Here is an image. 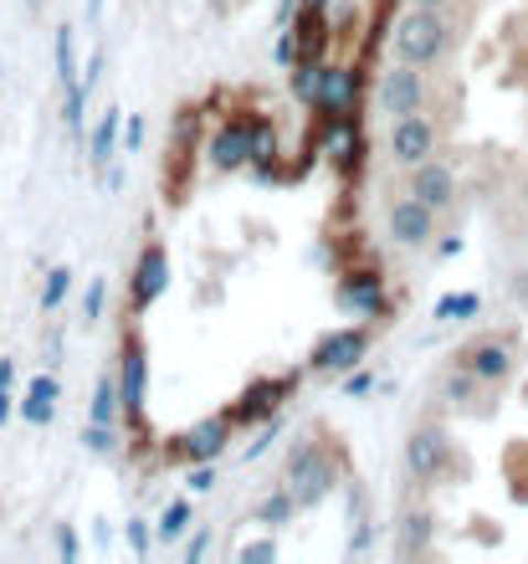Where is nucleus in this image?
I'll list each match as a JSON object with an SVG mask.
<instances>
[{
    "label": "nucleus",
    "instance_id": "obj_1",
    "mask_svg": "<svg viewBox=\"0 0 528 564\" xmlns=\"http://www.w3.org/2000/svg\"><path fill=\"white\" fill-rule=\"evenodd\" d=\"M338 488V452L328 442H298L293 457H288V492H293L298 508H313L319 498Z\"/></svg>",
    "mask_w": 528,
    "mask_h": 564
},
{
    "label": "nucleus",
    "instance_id": "obj_2",
    "mask_svg": "<svg viewBox=\"0 0 528 564\" xmlns=\"http://www.w3.org/2000/svg\"><path fill=\"white\" fill-rule=\"evenodd\" d=\"M452 46V21L441 11H425V6H411V11L396 21V57L411 62V67H437Z\"/></svg>",
    "mask_w": 528,
    "mask_h": 564
},
{
    "label": "nucleus",
    "instance_id": "obj_3",
    "mask_svg": "<svg viewBox=\"0 0 528 564\" xmlns=\"http://www.w3.org/2000/svg\"><path fill=\"white\" fill-rule=\"evenodd\" d=\"M272 149V139H267V129L257 119H231L220 123L216 139H211V170H220V175H231V170H241L247 160H257V154H267Z\"/></svg>",
    "mask_w": 528,
    "mask_h": 564
},
{
    "label": "nucleus",
    "instance_id": "obj_4",
    "mask_svg": "<svg viewBox=\"0 0 528 564\" xmlns=\"http://www.w3.org/2000/svg\"><path fill=\"white\" fill-rule=\"evenodd\" d=\"M406 462L421 482H446L456 467V452H452V436L441 426H416L411 442H406Z\"/></svg>",
    "mask_w": 528,
    "mask_h": 564
},
{
    "label": "nucleus",
    "instance_id": "obj_5",
    "mask_svg": "<svg viewBox=\"0 0 528 564\" xmlns=\"http://www.w3.org/2000/svg\"><path fill=\"white\" fill-rule=\"evenodd\" d=\"M380 108L390 113V119L421 113V108H425V67L396 62V67H390V73L380 77Z\"/></svg>",
    "mask_w": 528,
    "mask_h": 564
},
{
    "label": "nucleus",
    "instance_id": "obj_6",
    "mask_svg": "<svg viewBox=\"0 0 528 564\" xmlns=\"http://www.w3.org/2000/svg\"><path fill=\"white\" fill-rule=\"evenodd\" d=\"M385 231H390V241H396V247H425V241L437 237V210L425 206L421 195H406V200H396V206H390Z\"/></svg>",
    "mask_w": 528,
    "mask_h": 564
},
{
    "label": "nucleus",
    "instance_id": "obj_7",
    "mask_svg": "<svg viewBox=\"0 0 528 564\" xmlns=\"http://www.w3.org/2000/svg\"><path fill=\"white\" fill-rule=\"evenodd\" d=\"M437 154V123L425 119V113H406V119H396V129H390V160L396 164H421Z\"/></svg>",
    "mask_w": 528,
    "mask_h": 564
},
{
    "label": "nucleus",
    "instance_id": "obj_8",
    "mask_svg": "<svg viewBox=\"0 0 528 564\" xmlns=\"http://www.w3.org/2000/svg\"><path fill=\"white\" fill-rule=\"evenodd\" d=\"M456 365H467V370L477 375L483 386H503V380L514 375V349H508L503 339H493V334H487V339L462 344V349H456Z\"/></svg>",
    "mask_w": 528,
    "mask_h": 564
},
{
    "label": "nucleus",
    "instance_id": "obj_9",
    "mask_svg": "<svg viewBox=\"0 0 528 564\" xmlns=\"http://www.w3.org/2000/svg\"><path fill=\"white\" fill-rule=\"evenodd\" d=\"M170 288V252H164L160 241H149L144 252H139V268L129 278V297H133V313L154 308V297Z\"/></svg>",
    "mask_w": 528,
    "mask_h": 564
},
{
    "label": "nucleus",
    "instance_id": "obj_10",
    "mask_svg": "<svg viewBox=\"0 0 528 564\" xmlns=\"http://www.w3.org/2000/svg\"><path fill=\"white\" fill-rule=\"evenodd\" d=\"M365 355H369V328H334V334L313 349V370L344 375V370H354Z\"/></svg>",
    "mask_w": 528,
    "mask_h": 564
},
{
    "label": "nucleus",
    "instance_id": "obj_11",
    "mask_svg": "<svg viewBox=\"0 0 528 564\" xmlns=\"http://www.w3.org/2000/svg\"><path fill=\"white\" fill-rule=\"evenodd\" d=\"M411 195H421L431 210H452L456 206V175H452V164H441V160L411 164Z\"/></svg>",
    "mask_w": 528,
    "mask_h": 564
},
{
    "label": "nucleus",
    "instance_id": "obj_12",
    "mask_svg": "<svg viewBox=\"0 0 528 564\" xmlns=\"http://www.w3.org/2000/svg\"><path fill=\"white\" fill-rule=\"evenodd\" d=\"M144 344L129 339L123 344V370H118V401L129 411V421L144 416Z\"/></svg>",
    "mask_w": 528,
    "mask_h": 564
},
{
    "label": "nucleus",
    "instance_id": "obj_13",
    "mask_svg": "<svg viewBox=\"0 0 528 564\" xmlns=\"http://www.w3.org/2000/svg\"><path fill=\"white\" fill-rule=\"evenodd\" d=\"M226 442H231V416L201 421V426H191V431H185V436H180V446H175V457L206 462V457H220V452H226Z\"/></svg>",
    "mask_w": 528,
    "mask_h": 564
},
{
    "label": "nucleus",
    "instance_id": "obj_14",
    "mask_svg": "<svg viewBox=\"0 0 528 564\" xmlns=\"http://www.w3.org/2000/svg\"><path fill=\"white\" fill-rule=\"evenodd\" d=\"M57 83L67 93V123L83 129V83H77V62H73V26H57Z\"/></svg>",
    "mask_w": 528,
    "mask_h": 564
},
{
    "label": "nucleus",
    "instance_id": "obj_15",
    "mask_svg": "<svg viewBox=\"0 0 528 564\" xmlns=\"http://www.w3.org/2000/svg\"><path fill=\"white\" fill-rule=\"evenodd\" d=\"M313 104L323 108V113H349L354 104V73L349 67H319V88H313Z\"/></svg>",
    "mask_w": 528,
    "mask_h": 564
},
{
    "label": "nucleus",
    "instance_id": "obj_16",
    "mask_svg": "<svg viewBox=\"0 0 528 564\" xmlns=\"http://www.w3.org/2000/svg\"><path fill=\"white\" fill-rule=\"evenodd\" d=\"M293 386H298V380H288V375H282V380H267V386H251L247 395H241V405L231 411V421H262V416H272V411L282 405V395H293Z\"/></svg>",
    "mask_w": 528,
    "mask_h": 564
},
{
    "label": "nucleus",
    "instance_id": "obj_17",
    "mask_svg": "<svg viewBox=\"0 0 528 564\" xmlns=\"http://www.w3.org/2000/svg\"><path fill=\"white\" fill-rule=\"evenodd\" d=\"M441 401L446 405H462V411H467L472 401H477V395H483V380H477V375L467 370V365H452V370L441 375Z\"/></svg>",
    "mask_w": 528,
    "mask_h": 564
},
{
    "label": "nucleus",
    "instance_id": "obj_18",
    "mask_svg": "<svg viewBox=\"0 0 528 564\" xmlns=\"http://www.w3.org/2000/svg\"><path fill=\"white\" fill-rule=\"evenodd\" d=\"M52 411H57V380L52 375H36L26 390V405H21V416L31 421V426H42V421H52Z\"/></svg>",
    "mask_w": 528,
    "mask_h": 564
},
{
    "label": "nucleus",
    "instance_id": "obj_19",
    "mask_svg": "<svg viewBox=\"0 0 528 564\" xmlns=\"http://www.w3.org/2000/svg\"><path fill=\"white\" fill-rule=\"evenodd\" d=\"M344 303H349V308H380V272H354V278H344Z\"/></svg>",
    "mask_w": 528,
    "mask_h": 564
},
{
    "label": "nucleus",
    "instance_id": "obj_20",
    "mask_svg": "<svg viewBox=\"0 0 528 564\" xmlns=\"http://www.w3.org/2000/svg\"><path fill=\"white\" fill-rule=\"evenodd\" d=\"M114 139H118V108H108V113H104V119H98V129H93V154H88V160L93 164H108V160H114Z\"/></svg>",
    "mask_w": 528,
    "mask_h": 564
},
{
    "label": "nucleus",
    "instance_id": "obj_21",
    "mask_svg": "<svg viewBox=\"0 0 528 564\" xmlns=\"http://www.w3.org/2000/svg\"><path fill=\"white\" fill-rule=\"evenodd\" d=\"M118 386L114 380H98V395H93V421H104V426H114V416H118Z\"/></svg>",
    "mask_w": 528,
    "mask_h": 564
},
{
    "label": "nucleus",
    "instance_id": "obj_22",
    "mask_svg": "<svg viewBox=\"0 0 528 564\" xmlns=\"http://www.w3.org/2000/svg\"><path fill=\"white\" fill-rule=\"evenodd\" d=\"M67 288H73V272L52 268V278H46V288H42V308H57L62 297H67Z\"/></svg>",
    "mask_w": 528,
    "mask_h": 564
},
{
    "label": "nucleus",
    "instance_id": "obj_23",
    "mask_svg": "<svg viewBox=\"0 0 528 564\" xmlns=\"http://www.w3.org/2000/svg\"><path fill=\"white\" fill-rule=\"evenodd\" d=\"M185 523H191V503H170L160 519V539H180L185 534Z\"/></svg>",
    "mask_w": 528,
    "mask_h": 564
},
{
    "label": "nucleus",
    "instance_id": "obj_24",
    "mask_svg": "<svg viewBox=\"0 0 528 564\" xmlns=\"http://www.w3.org/2000/svg\"><path fill=\"white\" fill-rule=\"evenodd\" d=\"M425 539H431V519H425V513H416V519H406V539H400V554L425 550Z\"/></svg>",
    "mask_w": 528,
    "mask_h": 564
},
{
    "label": "nucleus",
    "instance_id": "obj_25",
    "mask_svg": "<svg viewBox=\"0 0 528 564\" xmlns=\"http://www.w3.org/2000/svg\"><path fill=\"white\" fill-rule=\"evenodd\" d=\"M293 492H288V488H282L278 492V498H267V503L262 508H257V519H262V523H282V519H288V513H293Z\"/></svg>",
    "mask_w": 528,
    "mask_h": 564
},
{
    "label": "nucleus",
    "instance_id": "obj_26",
    "mask_svg": "<svg viewBox=\"0 0 528 564\" xmlns=\"http://www.w3.org/2000/svg\"><path fill=\"white\" fill-rule=\"evenodd\" d=\"M467 313H477V297L472 293H456V297H441L437 303V318H467Z\"/></svg>",
    "mask_w": 528,
    "mask_h": 564
},
{
    "label": "nucleus",
    "instance_id": "obj_27",
    "mask_svg": "<svg viewBox=\"0 0 528 564\" xmlns=\"http://www.w3.org/2000/svg\"><path fill=\"white\" fill-rule=\"evenodd\" d=\"M83 442H88V452H98V457H104V452H114V426L93 421V426L83 431Z\"/></svg>",
    "mask_w": 528,
    "mask_h": 564
},
{
    "label": "nucleus",
    "instance_id": "obj_28",
    "mask_svg": "<svg viewBox=\"0 0 528 564\" xmlns=\"http://www.w3.org/2000/svg\"><path fill=\"white\" fill-rule=\"evenodd\" d=\"M251 560H278V544H247V550H241V564H251Z\"/></svg>",
    "mask_w": 528,
    "mask_h": 564
},
{
    "label": "nucleus",
    "instance_id": "obj_29",
    "mask_svg": "<svg viewBox=\"0 0 528 564\" xmlns=\"http://www.w3.org/2000/svg\"><path fill=\"white\" fill-rule=\"evenodd\" d=\"M83 313H88V318H98V313H104V282H93V288H88V303H83Z\"/></svg>",
    "mask_w": 528,
    "mask_h": 564
},
{
    "label": "nucleus",
    "instance_id": "obj_30",
    "mask_svg": "<svg viewBox=\"0 0 528 564\" xmlns=\"http://www.w3.org/2000/svg\"><path fill=\"white\" fill-rule=\"evenodd\" d=\"M508 288H514V297H518V303H524V308H528V268H518Z\"/></svg>",
    "mask_w": 528,
    "mask_h": 564
},
{
    "label": "nucleus",
    "instance_id": "obj_31",
    "mask_svg": "<svg viewBox=\"0 0 528 564\" xmlns=\"http://www.w3.org/2000/svg\"><path fill=\"white\" fill-rule=\"evenodd\" d=\"M211 482H216V473H211V467H195V473H191V488L195 492H206Z\"/></svg>",
    "mask_w": 528,
    "mask_h": 564
},
{
    "label": "nucleus",
    "instance_id": "obj_32",
    "mask_svg": "<svg viewBox=\"0 0 528 564\" xmlns=\"http://www.w3.org/2000/svg\"><path fill=\"white\" fill-rule=\"evenodd\" d=\"M206 544H211V539H206V534H195V539H191V550H185V560H191V564H195V560H201V554H206Z\"/></svg>",
    "mask_w": 528,
    "mask_h": 564
},
{
    "label": "nucleus",
    "instance_id": "obj_33",
    "mask_svg": "<svg viewBox=\"0 0 528 564\" xmlns=\"http://www.w3.org/2000/svg\"><path fill=\"white\" fill-rule=\"evenodd\" d=\"M6 416H11V386H0V426H6Z\"/></svg>",
    "mask_w": 528,
    "mask_h": 564
}]
</instances>
